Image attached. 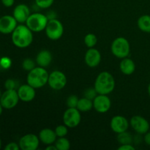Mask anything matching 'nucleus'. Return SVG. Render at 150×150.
Returning a JSON list of instances; mask_svg holds the SVG:
<instances>
[{
	"label": "nucleus",
	"instance_id": "obj_1",
	"mask_svg": "<svg viewBox=\"0 0 150 150\" xmlns=\"http://www.w3.org/2000/svg\"><path fill=\"white\" fill-rule=\"evenodd\" d=\"M32 32L26 25H18L12 32V42L19 48H27L33 41Z\"/></svg>",
	"mask_w": 150,
	"mask_h": 150
},
{
	"label": "nucleus",
	"instance_id": "obj_2",
	"mask_svg": "<svg viewBox=\"0 0 150 150\" xmlns=\"http://www.w3.org/2000/svg\"><path fill=\"white\" fill-rule=\"evenodd\" d=\"M94 88L98 94L108 95L111 93L115 88L114 78L109 72H101L95 79Z\"/></svg>",
	"mask_w": 150,
	"mask_h": 150
},
{
	"label": "nucleus",
	"instance_id": "obj_3",
	"mask_svg": "<svg viewBox=\"0 0 150 150\" xmlns=\"http://www.w3.org/2000/svg\"><path fill=\"white\" fill-rule=\"evenodd\" d=\"M48 71L44 67H35L33 70L29 72L27 76V83L35 89H39L48 83Z\"/></svg>",
	"mask_w": 150,
	"mask_h": 150
},
{
	"label": "nucleus",
	"instance_id": "obj_4",
	"mask_svg": "<svg viewBox=\"0 0 150 150\" xmlns=\"http://www.w3.org/2000/svg\"><path fill=\"white\" fill-rule=\"evenodd\" d=\"M47 16L40 13H33L29 16L26 21V25L32 32H39L45 30L48 23Z\"/></svg>",
	"mask_w": 150,
	"mask_h": 150
},
{
	"label": "nucleus",
	"instance_id": "obj_5",
	"mask_svg": "<svg viewBox=\"0 0 150 150\" xmlns=\"http://www.w3.org/2000/svg\"><path fill=\"white\" fill-rule=\"evenodd\" d=\"M112 54L120 59H124L128 57L130 51V46L128 40L123 37L117 38L112 42L111 45Z\"/></svg>",
	"mask_w": 150,
	"mask_h": 150
},
{
	"label": "nucleus",
	"instance_id": "obj_6",
	"mask_svg": "<svg viewBox=\"0 0 150 150\" xmlns=\"http://www.w3.org/2000/svg\"><path fill=\"white\" fill-rule=\"evenodd\" d=\"M46 36L51 40H57L64 34V26L61 21L56 18L48 20L45 29Z\"/></svg>",
	"mask_w": 150,
	"mask_h": 150
},
{
	"label": "nucleus",
	"instance_id": "obj_7",
	"mask_svg": "<svg viewBox=\"0 0 150 150\" xmlns=\"http://www.w3.org/2000/svg\"><path fill=\"white\" fill-rule=\"evenodd\" d=\"M81 111L77 108H68L64 113L63 122L69 128L76 127L81 122Z\"/></svg>",
	"mask_w": 150,
	"mask_h": 150
},
{
	"label": "nucleus",
	"instance_id": "obj_8",
	"mask_svg": "<svg viewBox=\"0 0 150 150\" xmlns=\"http://www.w3.org/2000/svg\"><path fill=\"white\" fill-rule=\"evenodd\" d=\"M19 100L18 92L16 89H6L0 98V103L5 109H12L18 105Z\"/></svg>",
	"mask_w": 150,
	"mask_h": 150
},
{
	"label": "nucleus",
	"instance_id": "obj_9",
	"mask_svg": "<svg viewBox=\"0 0 150 150\" xmlns=\"http://www.w3.org/2000/svg\"><path fill=\"white\" fill-rule=\"evenodd\" d=\"M48 83L54 90H61L67 84V78L62 71L54 70L49 74Z\"/></svg>",
	"mask_w": 150,
	"mask_h": 150
},
{
	"label": "nucleus",
	"instance_id": "obj_10",
	"mask_svg": "<svg viewBox=\"0 0 150 150\" xmlns=\"http://www.w3.org/2000/svg\"><path fill=\"white\" fill-rule=\"evenodd\" d=\"M40 139L36 135L29 133L22 136L19 140V146L22 150H36L40 144Z\"/></svg>",
	"mask_w": 150,
	"mask_h": 150
},
{
	"label": "nucleus",
	"instance_id": "obj_11",
	"mask_svg": "<svg viewBox=\"0 0 150 150\" xmlns=\"http://www.w3.org/2000/svg\"><path fill=\"white\" fill-rule=\"evenodd\" d=\"M111 107V101L107 95L98 94L93 100V108L100 114L108 112Z\"/></svg>",
	"mask_w": 150,
	"mask_h": 150
},
{
	"label": "nucleus",
	"instance_id": "obj_12",
	"mask_svg": "<svg viewBox=\"0 0 150 150\" xmlns=\"http://www.w3.org/2000/svg\"><path fill=\"white\" fill-rule=\"evenodd\" d=\"M130 124L133 130L139 134H146L149 130V122L142 116H133L130 120Z\"/></svg>",
	"mask_w": 150,
	"mask_h": 150
},
{
	"label": "nucleus",
	"instance_id": "obj_13",
	"mask_svg": "<svg viewBox=\"0 0 150 150\" xmlns=\"http://www.w3.org/2000/svg\"><path fill=\"white\" fill-rule=\"evenodd\" d=\"M17 23L13 16H3L0 18V33L4 35L12 34L17 26Z\"/></svg>",
	"mask_w": 150,
	"mask_h": 150
},
{
	"label": "nucleus",
	"instance_id": "obj_14",
	"mask_svg": "<svg viewBox=\"0 0 150 150\" xmlns=\"http://www.w3.org/2000/svg\"><path fill=\"white\" fill-rule=\"evenodd\" d=\"M111 128L117 134L127 131L129 127V122L125 117L117 115L113 117L110 123Z\"/></svg>",
	"mask_w": 150,
	"mask_h": 150
},
{
	"label": "nucleus",
	"instance_id": "obj_15",
	"mask_svg": "<svg viewBox=\"0 0 150 150\" xmlns=\"http://www.w3.org/2000/svg\"><path fill=\"white\" fill-rule=\"evenodd\" d=\"M19 99L23 102H30L33 100L36 95L35 89L29 84H23L18 89Z\"/></svg>",
	"mask_w": 150,
	"mask_h": 150
},
{
	"label": "nucleus",
	"instance_id": "obj_16",
	"mask_svg": "<svg viewBox=\"0 0 150 150\" xmlns=\"http://www.w3.org/2000/svg\"><path fill=\"white\" fill-rule=\"evenodd\" d=\"M30 10L29 7L25 4H19L16 6L13 10V16L16 18L18 23H26V20L30 16Z\"/></svg>",
	"mask_w": 150,
	"mask_h": 150
},
{
	"label": "nucleus",
	"instance_id": "obj_17",
	"mask_svg": "<svg viewBox=\"0 0 150 150\" xmlns=\"http://www.w3.org/2000/svg\"><path fill=\"white\" fill-rule=\"evenodd\" d=\"M85 63L89 67H95L100 63L101 54L98 49L90 48L86 52L84 57Z\"/></svg>",
	"mask_w": 150,
	"mask_h": 150
},
{
	"label": "nucleus",
	"instance_id": "obj_18",
	"mask_svg": "<svg viewBox=\"0 0 150 150\" xmlns=\"http://www.w3.org/2000/svg\"><path fill=\"white\" fill-rule=\"evenodd\" d=\"M38 137L42 144L46 145L55 143L56 140L57 139V136L55 131L49 128H45L40 130Z\"/></svg>",
	"mask_w": 150,
	"mask_h": 150
},
{
	"label": "nucleus",
	"instance_id": "obj_19",
	"mask_svg": "<svg viewBox=\"0 0 150 150\" xmlns=\"http://www.w3.org/2000/svg\"><path fill=\"white\" fill-rule=\"evenodd\" d=\"M52 54L48 50L40 51L36 57V62L40 67H48L52 61Z\"/></svg>",
	"mask_w": 150,
	"mask_h": 150
},
{
	"label": "nucleus",
	"instance_id": "obj_20",
	"mask_svg": "<svg viewBox=\"0 0 150 150\" xmlns=\"http://www.w3.org/2000/svg\"><path fill=\"white\" fill-rule=\"evenodd\" d=\"M120 68L122 73L126 76H130L134 73L136 70V64L133 60L130 58L122 59V61L120 64Z\"/></svg>",
	"mask_w": 150,
	"mask_h": 150
},
{
	"label": "nucleus",
	"instance_id": "obj_21",
	"mask_svg": "<svg viewBox=\"0 0 150 150\" xmlns=\"http://www.w3.org/2000/svg\"><path fill=\"white\" fill-rule=\"evenodd\" d=\"M138 27L142 32L150 33V16L144 15L142 16L137 21Z\"/></svg>",
	"mask_w": 150,
	"mask_h": 150
},
{
	"label": "nucleus",
	"instance_id": "obj_22",
	"mask_svg": "<svg viewBox=\"0 0 150 150\" xmlns=\"http://www.w3.org/2000/svg\"><path fill=\"white\" fill-rule=\"evenodd\" d=\"M93 108V100L86 98H82L79 100L77 108L81 112L89 111Z\"/></svg>",
	"mask_w": 150,
	"mask_h": 150
},
{
	"label": "nucleus",
	"instance_id": "obj_23",
	"mask_svg": "<svg viewBox=\"0 0 150 150\" xmlns=\"http://www.w3.org/2000/svg\"><path fill=\"white\" fill-rule=\"evenodd\" d=\"M57 150H68L70 148V141L65 137H59L55 142Z\"/></svg>",
	"mask_w": 150,
	"mask_h": 150
},
{
	"label": "nucleus",
	"instance_id": "obj_24",
	"mask_svg": "<svg viewBox=\"0 0 150 150\" xmlns=\"http://www.w3.org/2000/svg\"><path fill=\"white\" fill-rule=\"evenodd\" d=\"M117 141L120 144H131L133 142V137L127 131L117 134Z\"/></svg>",
	"mask_w": 150,
	"mask_h": 150
},
{
	"label": "nucleus",
	"instance_id": "obj_25",
	"mask_svg": "<svg viewBox=\"0 0 150 150\" xmlns=\"http://www.w3.org/2000/svg\"><path fill=\"white\" fill-rule=\"evenodd\" d=\"M98 42V38L94 34L89 33L85 36L84 43L88 48H94Z\"/></svg>",
	"mask_w": 150,
	"mask_h": 150
},
{
	"label": "nucleus",
	"instance_id": "obj_26",
	"mask_svg": "<svg viewBox=\"0 0 150 150\" xmlns=\"http://www.w3.org/2000/svg\"><path fill=\"white\" fill-rule=\"evenodd\" d=\"M55 133L57 134V137H65L67 136V133H68V129L65 125H58L55 129Z\"/></svg>",
	"mask_w": 150,
	"mask_h": 150
},
{
	"label": "nucleus",
	"instance_id": "obj_27",
	"mask_svg": "<svg viewBox=\"0 0 150 150\" xmlns=\"http://www.w3.org/2000/svg\"><path fill=\"white\" fill-rule=\"evenodd\" d=\"M54 0H35V4L41 9L49 8L54 4Z\"/></svg>",
	"mask_w": 150,
	"mask_h": 150
},
{
	"label": "nucleus",
	"instance_id": "obj_28",
	"mask_svg": "<svg viewBox=\"0 0 150 150\" xmlns=\"http://www.w3.org/2000/svg\"><path fill=\"white\" fill-rule=\"evenodd\" d=\"M22 67L26 71H31L32 70H33L35 67V63L31 59H26L23 60V63H22Z\"/></svg>",
	"mask_w": 150,
	"mask_h": 150
},
{
	"label": "nucleus",
	"instance_id": "obj_29",
	"mask_svg": "<svg viewBox=\"0 0 150 150\" xmlns=\"http://www.w3.org/2000/svg\"><path fill=\"white\" fill-rule=\"evenodd\" d=\"M79 98L76 95H70L67 99V105L68 108H77Z\"/></svg>",
	"mask_w": 150,
	"mask_h": 150
},
{
	"label": "nucleus",
	"instance_id": "obj_30",
	"mask_svg": "<svg viewBox=\"0 0 150 150\" xmlns=\"http://www.w3.org/2000/svg\"><path fill=\"white\" fill-rule=\"evenodd\" d=\"M98 92H96L95 88H89V89H86L84 92V97L86 98H89V99L93 100L95 99V97L98 95Z\"/></svg>",
	"mask_w": 150,
	"mask_h": 150
},
{
	"label": "nucleus",
	"instance_id": "obj_31",
	"mask_svg": "<svg viewBox=\"0 0 150 150\" xmlns=\"http://www.w3.org/2000/svg\"><path fill=\"white\" fill-rule=\"evenodd\" d=\"M12 62L8 57H2L0 59V66L4 69H8L11 66Z\"/></svg>",
	"mask_w": 150,
	"mask_h": 150
},
{
	"label": "nucleus",
	"instance_id": "obj_32",
	"mask_svg": "<svg viewBox=\"0 0 150 150\" xmlns=\"http://www.w3.org/2000/svg\"><path fill=\"white\" fill-rule=\"evenodd\" d=\"M4 87L6 89H15L16 82L13 79H7L4 83Z\"/></svg>",
	"mask_w": 150,
	"mask_h": 150
},
{
	"label": "nucleus",
	"instance_id": "obj_33",
	"mask_svg": "<svg viewBox=\"0 0 150 150\" xmlns=\"http://www.w3.org/2000/svg\"><path fill=\"white\" fill-rule=\"evenodd\" d=\"M5 150H18L20 149V146L19 144L15 143V142H11V143H9L8 144H7V146L4 148Z\"/></svg>",
	"mask_w": 150,
	"mask_h": 150
},
{
	"label": "nucleus",
	"instance_id": "obj_34",
	"mask_svg": "<svg viewBox=\"0 0 150 150\" xmlns=\"http://www.w3.org/2000/svg\"><path fill=\"white\" fill-rule=\"evenodd\" d=\"M118 150H135V147L132 144H122Z\"/></svg>",
	"mask_w": 150,
	"mask_h": 150
},
{
	"label": "nucleus",
	"instance_id": "obj_35",
	"mask_svg": "<svg viewBox=\"0 0 150 150\" xmlns=\"http://www.w3.org/2000/svg\"><path fill=\"white\" fill-rule=\"evenodd\" d=\"M1 3L6 7H10L14 4L15 0H1Z\"/></svg>",
	"mask_w": 150,
	"mask_h": 150
},
{
	"label": "nucleus",
	"instance_id": "obj_36",
	"mask_svg": "<svg viewBox=\"0 0 150 150\" xmlns=\"http://www.w3.org/2000/svg\"><path fill=\"white\" fill-rule=\"evenodd\" d=\"M144 141L145 142H146V144H148L149 146H150V132H147V133L145 134Z\"/></svg>",
	"mask_w": 150,
	"mask_h": 150
},
{
	"label": "nucleus",
	"instance_id": "obj_37",
	"mask_svg": "<svg viewBox=\"0 0 150 150\" xmlns=\"http://www.w3.org/2000/svg\"><path fill=\"white\" fill-rule=\"evenodd\" d=\"M45 150H57V146H55V144L54 145L49 144V145H48V146H46Z\"/></svg>",
	"mask_w": 150,
	"mask_h": 150
},
{
	"label": "nucleus",
	"instance_id": "obj_38",
	"mask_svg": "<svg viewBox=\"0 0 150 150\" xmlns=\"http://www.w3.org/2000/svg\"><path fill=\"white\" fill-rule=\"evenodd\" d=\"M3 107H2V105H1V103H0V116L1 115V114H2V111H3Z\"/></svg>",
	"mask_w": 150,
	"mask_h": 150
},
{
	"label": "nucleus",
	"instance_id": "obj_39",
	"mask_svg": "<svg viewBox=\"0 0 150 150\" xmlns=\"http://www.w3.org/2000/svg\"><path fill=\"white\" fill-rule=\"evenodd\" d=\"M148 93H149V95L150 96V83L149 84V86H148Z\"/></svg>",
	"mask_w": 150,
	"mask_h": 150
},
{
	"label": "nucleus",
	"instance_id": "obj_40",
	"mask_svg": "<svg viewBox=\"0 0 150 150\" xmlns=\"http://www.w3.org/2000/svg\"><path fill=\"white\" fill-rule=\"evenodd\" d=\"M1 139H0V149H1Z\"/></svg>",
	"mask_w": 150,
	"mask_h": 150
},
{
	"label": "nucleus",
	"instance_id": "obj_41",
	"mask_svg": "<svg viewBox=\"0 0 150 150\" xmlns=\"http://www.w3.org/2000/svg\"><path fill=\"white\" fill-rule=\"evenodd\" d=\"M1 95H2V93H1V90H0V98H1Z\"/></svg>",
	"mask_w": 150,
	"mask_h": 150
}]
</instances>
